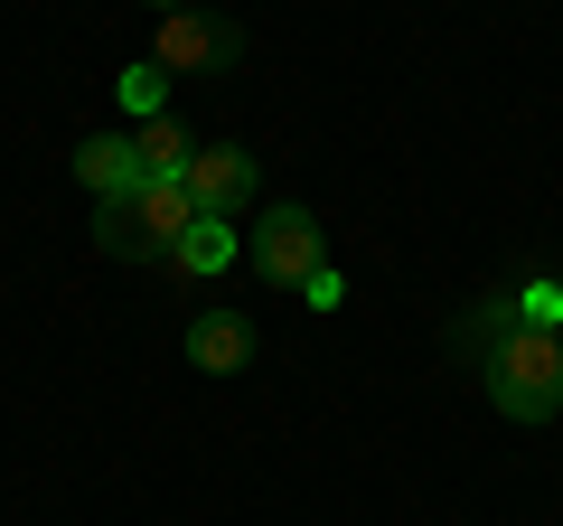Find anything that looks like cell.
<instances>
[{
	"label": "cell",
	"mask_w": 563,
	"mask_h": 526,
	"mask_svg": "<svg viewBox=\"0 0 563 526\" xmlns=\"http://www.w3.org/2000/svg\"><path fill=\"white\" fill-rule=\"evenodd\" d=\"M151 57H161L169 76H225V66L244 57V29L217 20V10H169L161 39H151Z\"/></svg>",
	"instance_id": "277c9868"
},
{
	"label": "cell",
	"mask_w": 563,
	"mask_h": 526,
	"mask_svg": "<svg viewBox=\"0 0 563 526\" xmlns=\"http://www.w3.org/2000/svg\"><path fill=\"white\" fill-rule=\"evenodd\" d=\"M132 161H141V179H179V169L198 161V132L169 122V113H151V122H132Z\"/></svg>",
	"instance_id": "ba28073f"
},
{
	"label": "cell",
	"mask_w": 563,
	"mask_h": 526,
	"mask_svg": "<svg viewBox=\"0 0 563 526\" xmlns=\"http://www.w3.org/2000/svg\"><path fill=\"white\" fill-rule=\"evenodd\" d=\"M76 179L95 188V198H132V188H141L132 132H95V142H76Z\"/></svg>",
	"instance_id": "52a82bcc"
},
{
	"label": "cell",
	"mask_w": 563,
	"mask_h": 526,
	"mask_svg": "<svg viewBox=\"0 0 563 526\" xmlns=\"http://www.w3.org/2000/svg\"><path fill=\"white\" fill-rule=\"evenodd\" d=\"M517 329H554V339H563V283H554V273L517 283Z\"/></svg>",
	"instance_id": "7c38bea8"
},
{
	"label": "cell",
	"mask_w": 563,
	"mask_h": 526,
	"mask_svg": "<svg viewBox=\"0 0 563 526\" xmlns=\"http://www.w3.org/2000/svg\"><path fill=\"white\" fill-rule=\"evenodd\" d=\"M235 254H244L235 226H225V217H198V226L179 235V254H169V273H198V283H207V273H225Z\"/></svg>",
	"instance_id": "9c48e42d"
},
{
	"label": "cell",
	"mask_w": 563,
	"mask_h": 526,
	"mask_svg": "<svg viewBox=\"0 0 563 526\" xmlns=\"http://www.w3.org/2000/svg\"><path fill=\"white\" fill-rule=\"evenodd\" d=\"M507 329H517V292H488V302L470 310L461 329H451V348H461V358H488V348H498Z\"/></svg>",
	"instance_id": "8fae6325"
},
{
	"label": "cell",
	"mask_w": 563,
	"mask_h": 526,
	"mask_svg": "<svg viewBox=\"0 0 563 526\" xmlns=\"http://www.w3.org/2000/svg\"><path fill=\"white\" fill-rule=\"evenodd\" d=\"M479 376H488V405L507 424H554L563 414V339L554 329H507L479 358Z\"/></svg>",
	"instance_id": "7a4b0ae2"
},
{
	"label": "cell",
	"mask_w": 563,
	"mask_h": 526,
	"mask_svg": "<svg viewBox=\"0 0 563 526\" xmlns=\"http://www.w3.org/2000/svg\"><path fill=\"white\" fill-rule=\"evenodd\" d=\"M188 366H207V376L254 366V320H244V310H198V320H188Z\"/></svg>",
	"instance_id": "8992f818"
},
{
	"label": "cell",
	"mask_w": 563,
	"mask_h": 526,
	"mask_svg": "<svg viewBox=\"0 0 563 526\" xmlns=\"http://www.w3.org/2000/svg\"><path fill=\"white\" fill-rule=\"evenodd\" d=\"M301 302H310V310H339V302H347V283H339V263H320V273H310V283H301Z\"/></svg>",
	"instance_id": "4fadbf2b"
},
{
	"label": "cell",
	"mask_w": 563,
	"mask_h": 526,
	"mask_svg": "<svg viewBox=\"0 0 563 526\" xmlns=\"http://www.w3.org/2000/svg\"><path fill=\"white\" fill-rule=\"evenodd\" d=\"M169 85H179V76H169L161 57H132L113 76V95H122V113H132V122H151V113H169Z\"/></svg>",
	"instance_id": "30bf717a"
},
{
	"label": "cell",
	"mask_w": 563,
	"mask_h": 526,
	"mask_svg": "<svg viewBox=\"0 0 563 526\" xmlns=\"http://www.w3.org/2000/svg\"><path fill=\"white\" fill-rule=\"evenodd\" d=\"M179 179H188V198H198V217H235V207H254V151L198 142V161H188Z\"/></svg>",
	"instance_id": "5b68a950"
},
{
	"label": "cell",
	"mask_w": 563,
	"mask_h": 526,
	"mask_svg": "<svg viewBox=\"0 0 563 526\" xmlns=\"http://www.w3.org/2000/svg\"><path fill=\"white\" fill-rule=\"evenodd\" d=\"M151 10H161V20H169V10H188V0H151Z\"/></svg>",
	"instance_id": "5bb4252c"
},
{
	"label": "cell",
	"mask_w": 563,
	"mask_h": 526,
	"mask_svg": "<svg viewBox=\"0 0 563 526\" xmlns=\"http://www.w3.org/2000/svg\"><path fill=\"white\" fill-rule=\"evenodd\" d=\"M188 226H198L188 179H141L132 198H95V244L122 254V263H169Z\"/></svg>",
	"instance_id": "6da1fadb"
},
{
	"label": "cell",
	"mask_w": 563,
	"mask_h": 526,
	"mask_svg": "<svg viewBox=\"0 0 563 526\" xmlns=\"http://www.w3.org/2000/svg\"><path fill=\"white\" fill-rule=\"evenodd\" d=\"M244 263H254L273 292H301L310 273L329 263V235H320V217H310V207L282 198V207H263V217H254V235H244Z\"/></svg>",
	"instance_id": "3957f363"
}]
</instances>
